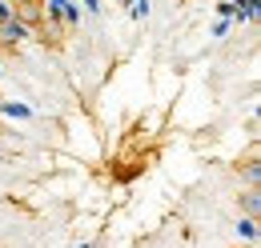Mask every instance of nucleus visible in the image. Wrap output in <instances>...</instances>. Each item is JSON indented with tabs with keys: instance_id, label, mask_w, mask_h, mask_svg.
Returning <instances> with one entry per match:
<instances>
[{
	"instance_id": "f257e3e1",
	"label": "nucleus",
	"mask_w": 261,
	"mask_h": 248,
	"mask_svg": "<svg viewBox=\"0 0 261 248\" xmlns=\"http://www.w3.org/2000/svg\"><path fill=\"white\" fill-rule=\"evenodd\" d=\"M12 16L20 24H29V28H40L44 24V4L40 0H20V4H12Z\"/></svg>"
},
{
	"instance_id": "f03ea898",
	"label": "nucleus",
	"mask_w": 261,
	"mask_h": 248,
	"mask_svg": "<svg viewBox=\"0 0 261 248\" xmlns=\"http://www.w3.org/2000/svg\"><path fill=\"white\" fill-rule=\"evenodd\" d=\"M24 36H29V24H20L16 16L0 20V48H12V44H20Z\"/></svg>"
},
{
	"instance_id": "7ed1b4c3",
	"label": "nucleus",
	"mask_w": 261,
	"mask_h": 248,
	"mask_svg": "<svg viewBox=\"0 0 261 248\" xmlns=\"http://www.w3.org/2000/svg\"><path fill=\"white\" fill-rule=\"evenodd\" d=\"M237 176L245 180V188H261V160H257V152H249L241 164H237Z\"/></svg>"
},
{
	"instance_id": "20e7f679",
	"label": "nucleus",
	"mask_w": 261,
	"mask_h": 248,
	"mask_svg": "<svg viewBox=\"0 0 261 248\" xmlns=\"http://www.w3.org/2000/svg\"><path fill=\"white\" fill-rule=\"evenodd\" d=\"M257 212H261V188H245L241 192V216L257 220Z\"/></svg>"
},
{
	"instance_id": "39448f33",
	"label": "nucleus",
	"mask_w": 261,
	"mask_h": 248,
	"mask_svg": "<svg viewBox=\"0 0 261 248\" xmlns=\"http://www.w3.org/2000/svg\"><path fill=\"white\" fill-rule=\"evenodd\" d=\"M237 236L249 240V244H257V220H253V216H241V220H237Z\"/></svg>"
},
{
	"instance_id": "423d86ee",
	"label": "nucleus",
	"mask_w": 261,
	"mask_h": 248,
	"mask_svg": "<svg viewBox=\"0 0 261 248\" xmlns=\"http://www.w3.org/2000/svg\"><path fill=\"white\" fill-rule=\"evenodd\" d=\"M0 112H8V116H29V108H20V104H0Z\"/></svg>"
},
{
	"instance_id": "0eeeda50",
	"label": "nucleus",
	"mask_w": 261,
	"mask_h": 248,
	"mask_svg": "<svg viewBox=\"0 0 261 248\" xmlns=\"http://www.w3.org/2000/svg\"><path fill=\"white\" fill-rule=\"evenodd\" d=\"M8 16H12V4H8V0H0V20H8Z\"/></svg>"
},
{
	"instance_id": "6e6552de",
	"label": "nucleus",
	"mask_w": 261,
	"mask_h": 248,
	"mask_svg": "<svg viewBox=\"0 0 261 248\" xmlns=\"http://www.w3.org/2000/svg\"><path fill=\"white\" fill-rule=\"evenodd\" d=\"M8 4H20V0H8Z\"/></svg>"
},
{
	"instance_id": "1a4fd4ad",
	"label": "nucleus",
	"mask_w": 261,
	"mask_h": 248,
	"mask_svg": "<svg viewBox=\"0 0 261 248\" xmlns=\"http://www.w3.org/2000/svg\"><path fill=\"white\" fill-rule=\"evenodd\" d=\"M249 248H257V244H249Z\"/></svg>"
},
{
	"instance_id": "9d476101",
	"label": "nucleus",
	"mask_w": 261,
	"mask_h": 248,
	"mask_svg": "<svg viewBox=\"0 0 261 248\" xmlns=\"http://www.w3.org/2000/svg\"><path fill=\"white\" fill-rule=\"evenodd\" d=\"M121 4H125V0H121Z\"/></svg>"
},
{
	"instance_id": "9b49d317",
	"label": "nucleus",
	"mask_w": 261,
	"mask_h": 248,
	"mask_svg": "<svg viewBox=\"0 0 261 248\" xmlns=\"http://www.w3.org/2000/svg\"><path fill=\"white\" fill-rule=\"evenodd\" d=\"M0 104H4V100H0Z\"/></svg>"
}]
</instances>
